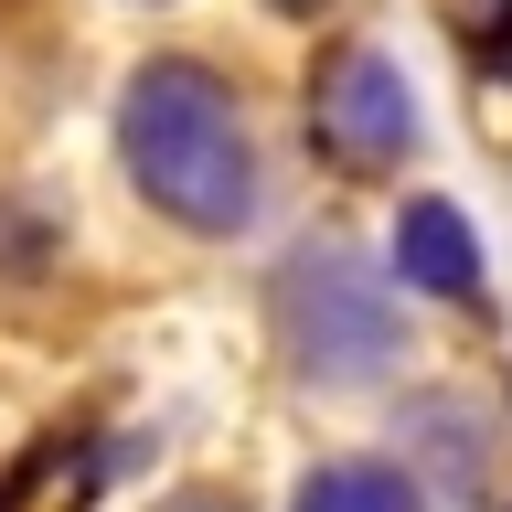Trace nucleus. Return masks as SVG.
<instances>
[{
	"mask_svg": "<svg viewBox=\"0 0 512 512\" xmlns=\"http://www.w3.org/2000/svg\"><path fill=\"white\" fill-rule=\"evenodd\" d=\"M118 160L150 192V214H171L182 235H246L267 203L246 96L203 54H150L118 86Z\"/></svg>",
	"mask_w": 512,
	"mask_h": 512,
	"instance_id": "obj_1",
	"label": "nucleus"
},
{
	"mask_svg": "<svg viewBox=\"0 0 512 512\" xmlns=\"http://www.w3.org/2000/svg\"><path fill=\"white\" fill-rule=\"evenodd\" d=\"M267 320H278L288 363L310 384H374L395 352H406V310H395V288L342 246V235H310V246L278 256V278H267Z\"/></svg>",
	"mask_w": 512,
	"mask_h": 512,
	"instance_id": "obj_2",
	"label": "nucleus"
},
{
	"mask_svg": "<svg viewBox=\"0 0 512 512\" xmlns=\"http://www.w3.org/2000/svg\"><path fill=\"white\" fill-rule=\"evenodd\" d=\"M310 150L331 160L342 182L406 171V150H416V96H406V64L384 54V43L320 54V75H310Z\"/></svg>",
	"mask_w": 512,
	"mask_h": 512,
	"instance_id": "obj_3",
	"label": "nucleus"
},
{
	"mask_svg": "<svg viewBox=\"0 0 512 512\" xmlns=\"http://www.w3.org/2000/svg\"><path fill=\"white\" fill-rule=\"evenodd\" d=\"M395 278L416 288V299H459L470 310L480 299V235L459 203H438V192H416L406 214H395Z\"/></svg>",
	"mask_w": 512,
	"mask_h": 512,
	"instance_id": "obj_4",
	"label": "nucleus"
},
{
	"mask_svg": "<svg viewBox=\"0 0 512 512\" xmlns=\"http://www.w3.org/2000/svg\"><path fill=\"white\" fill-rule=\"evenodd\" d=\"M406 470L448 502H491V438L470 395H416L406 406Z\"/></svg>",
	"mask_w": 512,
	"mask_h": 512,
	"instance_id": "obj_5",
	"label": "nucleus"
},
{
	"mask_svg": "<svg viewBox=\"0 0 512 512\" xmlns=\"http://www.w3.org/2000/svg\"><path fill=\"white\" fill-rule=\"evenodd\" d=\"M288 512H427V480L406 459H320Z\"/></svg>",
	"mask_w": 512,
	"mask_h": 512,
	"instance_id": "obj_6",
	"label": "nucleus"
},
{
	"mask_svg": "<svg viewBox=\"0 0 512 512\" xmlns=\"http://www.w3.org/2000/svg\"><path fill=\"white\" fill-rule=\"evenodd\" d=\"M43 267H64V235L32 203H0V278H43Z\"/></svg>",
	"mask_w": 512,
	"mask_h": 512,
	"instance_id": "obj_7",
	"label": "nucleus"
},
{
	"mask_svg": "<svg viewBox=\"0 0 512 512\" xmlns=\"http://www.w3.org/2000/svg\"><path fill=\"white\" fill-rule=\"evenodd\" d=\"M470 54H480V75H502V86H512V0H480Z\"/></svg>",
	"mask_w": 512,
	"mask_h": 512,
	"instance_id": "obj_8",
	"label": "nucleus"
},
{
	"mask_svg": "<svg viewBox=\"0 0 512 512\" xmlns=\"http://www.w3.org/2000/svg\"><path fill=\"white\" fill-rule=\"evenodd\" d=\"M150 512H246V491H224V480H182V491H160Z\"/></svg>",
	"mask_w": 512,
	"mask_h": 512,
	"instance_id": "obj_9",
	"label": "nucleus"
},
{
	"mask_svg": "<svg viewBox=\"0 0 512 512\" xmlns=\"http://www.w3.org/2000/svg\"><path fill=\"white\" fill-rule=\"evenodd\" d=\"M502 512H512V502H502Z\"/></svg>",
	"mask_w": 512,
	"mask_h": 512,
	"instance_id": "obj_10",
	"label": "nucleus"
}]
</instances>
